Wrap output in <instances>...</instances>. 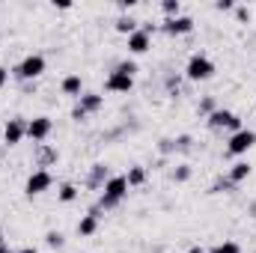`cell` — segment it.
Returning <instances> with one entry per match:
<instances>
[{"instance_id":"obj_1","label":"cell","mask_w":256,"mask_h":253,"mask_svg":"<svg viewBox=\"0 0 256 253\" xmlns=\"http://www.w3.org/2000/svg\"><path fill=\"white\" fill-rule=\"evenodd\" d=\"M214 60L208 57V54H202V51H196L188 57V63H185V78L191 80V84H202V80H208V78H214Z\"/></svg>"},{"instance_id":"obj_2","label":"cell","mask_w":256,"mask_h":253,"mask_svg":"<svg viewBox=\"0 0 256 253\" xmlns=\"http://www.w3.org/2000/svg\"><path fill=\"white\" fill-rule=\"evenodd\" d=\"M128 182L126 176H110L108 182H104V188H102V200H98V206L104 208V212H110V208H116L122 200L128 196Z\"/></svg>"},{"instance_id":"obj_3","label":"cell","mask_w":256,"mask_h":253,"mask_svg":"<svg viewBox=\"0 0 256 253\" xmlns=\"http://www.w3.org/2000/svg\"><path fill=\"white\" fill-rule=\"evenodd\" d=\"M45 66H48V63H45V57H42V54H27L21 63L12 68V74H15L18 80H36V78H42V74H45Z\"/></svg>"},{"instance_id":"obj_4","label":"cell","mask_w":256,"mask_h":253,"mask_svg":"<svg viewBox=\"0 0 256 253\" xmlns=\"http://www.w3.org/2000/svg\"><path fill=\"white\" fill-rule=\"evenodd\" d=\"M254 146H256V131H250V128H242V131L230 134L226 155H230V158H242V155H248Z\"/></svg>"},{"instance_id":"obj_5","label":"cell","mask_w":256,"mask_h":253,"mask_svg":"<svg viewBox=\"0 0 256 253\" xmlns=\"http://www.w3.org/2000/svg\"><path fill=\"white\" fill-rule=\"evenodd\" d=\"M206 120H208V126L212 128H218V131H220V128H226V131H232V134H236V131H242V116H238V114H232V110H226V108H218V110H214V114H208V116H206Z\"/></svg>"},{"instance_id":"obj_6","label":"cell","mask_w":256,"mask_h":253,"mask_svg":"<svg viewBox=\"0 0 256 253\" xmlns=\"http://www.w3.org/2000/svg\"><path fill=\"white\" fill-rule=\"evenodd\" d=\"M51 185H54L51 170H33V173L27 176V182H24V194H27V196H39V194L51 190Z\"/></svg>"},{"instance_id":"obj_7","label":"cell","mask_w":256,"mask_h":253,"mask_svg":"<svg viewBox=\"0 0 256 253\" xmlns=\"http://www.w3.org/2000/svg\"><path fill=\"white\" fill-rule=\"evenodd\" d=\"M51 131H54V122H51V116H33L30 122H27V137L33 140V143H45L48 137H51Z\"/></svg>"},{"instance_id":"obj_8","label":"cell","mask_w":256,"mask_h":253,"mask_svg":"<svg viewBox=\"0 0 256 253\" xmlns=\"http://www.w3.org/2000/svg\"><path fill=\"white\" fill-rule=\"evenodd\" d=\"M24 137H27V122H24L21 116H12V120L3 126V146H18Z\"/></svg>"},{"instance_id":"obj_9","label":"cell","mask_w":256,"mask_h":253,"mask_svg":"<svg viewBox=\"0 0 256 253\" xmlns=\"http://www.w3.org/2000/svg\"><path fill=\"white\" fill-rule=\"evenodd\" d=\"M161 30H164L167 36H188V33H194V18H191V15H179V18H164Z\"/></svg>"},{"instance_id":"obj_10","label":"cell","mask_w":256,"mask_h":253,"mask_svg":"<svg viewBox=\"0 0 256 253\" xmlns=\"http://www.w3.org/2000/svg\"><path fill=\"white\" fill-rule=\"evenodd\" d=\"M104 90H108V92H131V90H134V78L126 74V72H120V68H114V72L104 78Z\"/></svg>"},{"instance_id":"obj_11","label":"cell","mask_w":256,"mask_h":253,"mask_svg":"<svg viewBox=\"0 0 256 253\" xmlns=\"http://www.w3.org/2000/svg\"><path fill=\"white\" fill-rule=\"evenodd\" d=\"M128 42H126V48H128V54H134V57H140V54H146L149 48H152V36L140 27V30H134L131 36H126Z\"/></svg>"},{"instance_id":"obj_12","label":"cell","mask_w":256,"mask_h":253,"mask_svg":"<svg viewBox=\"0 0 256 253\" xmlns=\"http://www.w3.org/2000/svg\"><path fill=\"white\" fill-rule=\"evenodd\" d=\"M98 220H102V214H98V208H90L80 220H78V236L80 238H90V236H96L98 232Z\"/></svg>"},{"instance_id":"obj_13","label":"cell","mask_w":256,"mask_h":253,"mask_svg":"<svg viewBox=\"0 0 256 253\" xmlns=\"http://www.w3.org/2000/svg\"><path fill=\"white\" fill-rule=\"evenodd\" d=\"M104 108V96L102 92H84L80 98H78V110H84L86 116L90 114H98Z\"/></svg>"},{"instance_id":"obj_14","label":"cell","mask_w":256,"mask_h":253,"mask_svg":"<svg viewBox=\"0 0 256 253\" xmlns=\"http://www.w3.org/2000/svg\"><path fill=\"white\" fill-rule=\"evenodd\" d=\"M60 92H63V96H72V98H80V96H84V80H80V74H66L63 80H60Z\"/></svg>"},{"instance_id":"obj_15","label":"cell","mask_w":256,"mask_h":253,"mask_svg":"<svg viewBox=\"0 0 256 253\" xmlns=\"http://www.w3.org/2000/svg\"><path fill=\"white\" fill-rule=\"evenodd\" d=\"M250 170H254V167H250L248 161H236V164H232V167L226 170V179H230L232 185H242V182H244V179L250 176Z\"/></svg>"},{"instance_id":"obj_16","label":"cell","mask_w":256,"mask_h":253,"mask_svg":"<svg viewBox=\"0 0 256 253\" xmlns=\"http://www.w3.org/2000/svg\"><path fill=\"white\" fill-rule=\"evenodd\" d=\"M108 179H110V173H108V164H92L86 185H90V188H104V182H108Z\"/></svg>"},{"instance_id":"obj_17","label":"cell","mask_w":256,"mask_h":253,"mask_svg":"<svg viewBox=\"0 0 256 253\" xmlns=\"http://www.w3.org/2000/svg\"><path fill=\"white\" fill-rule=\"evenodd\" d=\"M126 182H128V188H140V185H146V167H140V164L128 167Z\"/></svg>"},{"instance_id":"obj_18","label":"cell","mask_w":256,"mask_h":253,"mask_svg":"<svg viewBox=\"0 0 256 253\" xmlns=\"http://www.w3.org/2000/svg\"><path fill=\"white\" fill-rule=\"evenodd\" d=\"M78 194H80V190H78V185H72V182H63V185H60V190H57V200L68 206V202H74V200H78Z\"/></svg>"},{"instance_id":"obj_19","label":"cell","mask_w":256,"mask_h":253,"mask_svg":"<svg viewBox=\"0 0 256 253\" xmlns=\"http://www.w3.org/2000/svg\"><path fill=\"white\" fill-rule=\"evenodd\" d=\"M134 30H140V24H137L131 15H120V18H116V33H122V36H131Z\"/></svg>"},{"instance_id":"obj_20","label":"cell","mask_w":256,"mask_h":253,"mask_svg":"<svg viewBox=\"0 0 256 253\" xmlns=\"http://www.w3.org/2000/svg\"><path fill=\"white\" fill-rule=\"evenodd\" d=\"M57 158H60V152L42 143V152H39V170H45L48 164H57Z\"/></svg>"},{"instance_id":"obj_21","label":"cell","mask_w":256,"mask_h":253,"mask_svg":"<svg viewBox=\"0 0 256 253\" xmlns=\"http://www.w3.org/2000/svg\"><path fill=\"white\" fill-rule=\"evenodd\" d=\"M161 12H164V18H179L182 15V3L179 0H161Z\"/></svg>"},{"instance_id":"obj_22","label":"cell","mask_w":256,"mask_h":253,"mask_svg":"<svg viewBox=\"0 0 256 253\" xmlns=\"http://www.w3.org/2000/svg\"><path fill=\"white\" fill-rule=\"evenodd\" d=\"M45 244H48L51 250H63L66 248V236L63 232H57V230H51V232L45 236Z\"/></svg>"},{"instance_id":"obj_23","label":"cell","mask_w":256,"mask_h":253,"mask_svg":"<svg viewBox=\"0 0 256 253\" xmlns=\"http://www.w3.org/2000/svg\"><path fill=\"white\" fill-rule=\"evenodd\" d=\"M208 253H242V244L238 242H220V244H214Z\"/></svg>"},{"instance_id":"obj_24","label":"cell","mask_w":256,"mask_h":253,"mask_svg":"<svg viewBox=\"0 0 256 253\" xmlns=\"http://www.w3.org/2000/svg\"><path fill=\"white\" fill-rule=\"evenodd\" d=\"M173 179H176V182H188V179H191V167H188V164H179L176 173H173Z\"/></svg>"},{"instance_id":"obj_25","label":"cell","mask_w":256,"mask_h":253,"mask_svg":"<svg viewBox=\"0 0 256 253\" xmlns=\"http://www.w3.org/2000/svg\"><path fill=\"white\" fill-rule=\"evenodd\" d=\"M116 68H120V72H126V74H131V78L137 74V63H131V60H122Z\"/></svg>"},{"instance_id":"obj_26","label":"cell","mask_w":256,"mask_h":253,"mask_svg":"<svg viewBox=\"0 0 256 253\" xmlns=\"http://www.w3.org/2000/svg\"><path fill=\"white\" fill-rule=\"evenodd\" d=\"M200 110H202L206 116H208V114H214V110H218V108H214V98H202V102H200Z\"/></svg>"},{"instance_id":"obj_27","label":"cell","mask_w":256,"mask_h":253,"mask_svg":"<svg viewBox=\"0 0 256 253\" xmlns=\"http://www.w3.org/2000/svg\"><path fill=\"white\" fill-rule=\"evenodd\" d=\"M214 9H218V12H232V9H236V3H232V0H218V3H214Z\"/></svg>"},{"instance_id":"obj_28","label":"cell","mask_w":256,"mask_h":253,"mask_svg":"<svg viewBox=\"0 0 256 253\" xmlns=\"http://www.w3.org/2000/svg\"><path fill=\"white\" fill-rule=\"evenodd\" d=\"M9 74H12V72H9L6 66H0V86H6V84H9Z\"/></svg>"},{"instance_id":"obj_29","label":"cell","mask_w":256,"mask_h":253,"mask_svg":"<svg viewBox=\"0 0 256 253\" xmlns=\"http://www.w3.org/2000/svg\"><path fill=\"white\" fill-rule=\"evenodd\" d=\"M134 6H137V0H120V9H122V12H131Z\"/></svg>"},{"instance_id":"obj_30","label":"cell","mask_w":256,"mask_h":253,"mask_svg":"<svg viewBox=\"0 0 256 253\" xmlns=\"http://www.w3.org/2000/svg\"><path fill=\"white\" fill-rule=\"evenodd\" d=\"M236 15H238V21H250V9H236Z\"/></svg>"},{"instance_id":"obj_31","label":"cell","mask_w":256,"mask_h":253,"mask_svg":"<svg viewBox=\"0 0 256 253\" xmlns=\"http://www.w3.org/2000/svg\"><path fill=\"white\" fill-rule=\"evenodd\" d=\"M188 253H206V250H202L200 244H194V248H188Z\"/></svg>"},{"instance_id":"obj_32","label":"cell","mask_w":256,"mask_h":253,"mask_svg":"<svg viewBox=\"0 0 256 253\" xmlns=\"http://www.w3.org/2000/svg\"><path fill=\"white\" fill-rule=\"evenodd\" d=\"M15 253H39L36 248H21V250H15Z\"/></svg>"},{"instance_id":"obj_33","label":"cell","mask_w":256,"mask_h":253,"mask_svg":"<svg viewBox=\"0 0 256 253\" xmlns=\"http://www.w3.org/2000/svg\"><path fill=\"white\" fill-rule=\"evenodd\" d=\"M0 253H12V250H9V248H6V244H0Z\"/></svg>"},{"instance_id":"obj_34","label":"cell","mask_w":256,"mask_h":253,"mask_svg":"<svg viewBox=\"0 0 256 253\" xmlns=\"http://www.w3.org/2000/svg\"><path fill=\"white\" fill-rule=\"evenodd\" d=\"M250 214L256 218V202H250Z\"/></svg>"},{"instance_id":"obj_35","label":"cell","mask_w":256,"mask_h":253,"mask_svg":"<svg viewBox=\"0 0 256 253\" xmlns=\"http://www.w3.org/2000/svg\"><path fill=\"white\" fill-rule=\"evenodd\" d=\"M0 244H6V242H3V232H0Z\"/></svg>"}]
</instances>
